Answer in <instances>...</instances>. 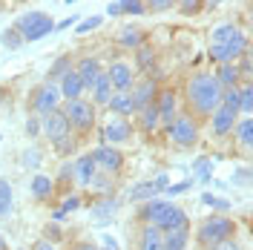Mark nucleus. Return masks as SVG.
I'll return each instance as SVG.
<instances>
[{
  "label": "nucleus",
  "mask_w": 253,
  "mask_h": 250,
  "mask_svg": "<svg viewBox=\"0 0 253 250\" xmlns=\"http://www.w3.org/2000/svg\"><path fill=\"white\" fill-rule=\"evenodd\" d=\"M92 164L98 167L101 172H118L121 170V164H124V158H121V153L115 150V147H98L92 153Z\"/></svg>",
  "instance_id": "10"
},
{
  "label": "nucleus",
  "mask_w": 253,
  "mask_h": 250,
  "mask_svg": "<svg viewBox=\"0 0 253 250\" xmlns=\"http://www.w3.org/2000/svg\"><path fill=\"white\" fill-rule=\"evenodd\" d=\"M144 3H138V0H118V3H110L107 6V15H124V12H129V15H141Z\"/></svg>",
  "instance_id": "22"
},
{
  "label": "nucleus",
  "mask_w": 253,
  "mask_h": 250,
  "mask_svg": "<svg viewBox=\"0 0 253 250\" xmlns=\"http://www.w3.org/2000/svg\"><path fill=\"white\" fill-rule=\"evenodd\" d=\"M43 135L49 141H63L69 135V121H66L63 110H55L49 115H43Z\"/></svg>",
  "instance_id": "9"
},
{
  "label": "nucleus",
  "mask_w": 253,
  "mask_h": 250,
  "mask_svg": "<svg viewBox=\"0 0 253 250\" xmlns=\"http://www.w3.org/2000/svg\"><path fill=\"white\" fill-rule=\"evenodd\" d=\"M213 250H239V245L233 239H227V242H219V245H213Z\"/></svg>",
  "instance_id": "35"
},
{
  "label": "nucleus",
  "mask_w": 253,
  "mask_h": 250,
  "mask_svg": "<svg viewBox=\"0 0 253 250\" xmlns=\"http://www.w3.org/2000/svg\"><path fill=\"white\" fill-rule=\"evenodd\" d=\"M205 204H213V207H227V202H219V199H213L210 193L205 196Z\"/></svg>",
  "instance_id": "39"
},
{
  "label": "nucleus",
  "mask_w": 253,
  "mask_h": 250,
  "mask_svg": "<svg viewBox=\"0 0 253 250\" xmlns=\"http://www.w3.org/2000/svg\"><path fill=\"white\" fill-rule=\"evenodd\" d=\"M12 204H15L12 187H9V181H3V178H0V219H3V216H9Z\"/></svg>",
  "instance_id": "26"
},
{
  "label": "nucleus",
  "mask_w": 253,
  "mask_h": 250,
  "mask_svg": "<svg viewBox=\"0 0 253 250\" xmlns=\"http://www.w3.org/2000/svg\"><path fill=\"white\" fill-rule=\"evenodd\" d=\"M150 9H158V12H164V9H170V3H167V0H164V3H161V0H156V3H150Z\"/></svg>",
  "instance_id": "41"
},
{
  "label": "nucleus",
  "mask_w": 253,
  "mask_h": 250,
  "mask_svg": "<svg viewBox=\"0 0 253 250\" xmlns=\"http://www.w3.org/2000/svg\"><path fill=\"white\" fill-rule=\"evenodd\" d=\"M72 26V17H66V20H61V23H55V29H69Z\"/></svg>",
  "instance_id": "42"
},
{
  "label": "nucleus",
  "mask_w": 253,
  "mask_h": 250,
  "mask_svg": "<svg viewBox=\"0 0 253 250\" xmlns=\"http://www.w3.org/2000/svg\"><path fill=\"white\" fill-rule=\"evenodd\" d=\"M216 81H219L221 89H236V83H239V69H236V63H221L219 72H216Z\"/></svg>",
  "instance_id": "18"
},
{
  "label": "nucleus",
  "mask_w": 253,
  "mask_h": 250,
  "mask_svg": "<svg viewBox=\"0 0 253 250\" xmlns=\"http://www.w3.org/2000/svg\"><path fill=\"white\" fill-rule=\"evenodd\" d=\"M104 135H107L110 144H121V141H126L132 135V126L126 124V118H112L110 124L104 126Z\"/></svg>",
  "instance_id": "14"
},
{
  "label": "nucleus",
  "mask_w": 253,
  "mask_h": 250,
  "mask_svg": "<svg viewBox=\"0 0 253 250\" xmlns=\"http://www.w3.org/2000/svg\"><path fill=\"white\" fill-rule=\"evenodd\" d=\"M184 248H187V227H178V230H167L164 233L161 250H184Z\"/></svg>",
  "instance_id": "20"
},
{
  "label": "nucleus",
  "mask_w": 253,
  "mask_h": 250,
  "mask_svg": "<svg viewBox=\"0 0 253 250\" xmlns=\"http://www.w3.org/2000/svg\"><path fill=\"white\" fill-rule=\"evenodd\" d=\"M58 104H61V89H58V83H52V81H46L43 86H38L35 95H32V110L38 112V115L55 112Z\"/></svg>",
  "instance_id": "7"
},
{
  "label": "nucleus",
  "mask_w": 253,
  "mask_h": 250,
  "mask_svg": "<svg viewBox=\"0 0 253 250\" xmlns=\"http://www.w3.org/2000/svg\"><path fill=\"white\" fill-rule=\"evenodd\" d=\"M239 92V112H248L251 115V110H253V89H251V83L245 81L242 83V89H236Z\"/></svg>",
  "instance_id": "27"
},
{
  "label": "nucleus",
  "mask_w": 253,
  "mask_h": 250,
  "mask_svg": "<svg viewBox=\"0 0 253 250\" xmlns=\"http://www.w3.org/2000/svg\"><path fill=\"white\" fill-rule=\"evenodd\" d=\"M161 245H164V233L153 224H147L138 239V250H161Z\"/></svg>",
  "instance_id": "17"
},
{
  "label": "nucleus",
  "mask_w": 253,
  "mask_h": 250,
  "mask_svg": "<svg viewBox=\"0 0 253 250\" xmlns=\"http://www.w3.org/2000/svg\"><path fill=\"white\" fill-rule=\"evenodd\" d=\"M63 115H66L69 126H75V129H81V132H86V129L95 124V107L89 104V101H81V98L78 101H66Z\"/></svg>",
  "instance_id": "6"
},
{
  "label": "nucleus",
  "mask_w": 253,
  "mask_h": 250,
  "mask_svg": "<svg viewBox=\"0 0 253 250\" xmlns=\"http://www.w3.org/2000/svg\"><path fill=\"white\" fill-rule=\"evenodd\" d=\"M52 187H55V181L49 175H35L32 178V196L35 199H49L52 196Z\"/></svg>",
  "instance_id": "23"
},
{
  "label": "nucleus",
  "mask_w": 253,
  "mask_h": 250,
  "mask_svg": "<svg viewBox=\"0 0 253 250\" xmlns=\"http://www.w3.org/2000/svg\"><path fill=\"white\" fill-rule=\"evenodd\" d=\"M0 250H6V239H3V233H0Z\"/></svg>",
  "instance_id": "45"
},
{
  "label": "nucleus",
  "mask_w": 253,
  "mask_h": 250,
  "mask_svg": "<svg viewBox=\"0 0 253 250\" xmlns=\"http://www.w3.org/2000/svg\"><path fill=\"white\" fill-rule=\"evenodd\" d=\"M115 207H118V202H112V199H107V202H98L92 207V216L98 221H107V219H110V213H115Z\"/></svg>",
  "instance_id": "28"
},
{
  "label": "nucleus",
  "mask_w": 253,
  "mask_h": 250,
  "mask_svg": "<svg viewBox=\"0 0 253 250\" xmlns=\"http://www.w3.org/2000/svg\"><path fill=\"white\" fill-rule=\"evenodd\" d=\"M55 29V20L46 15V12H26V15L17 20V35L20 41H41L46 38L49 32Z\"/></svg>",
  "instance_id": "4"
},
{
  "label": "nucleus",
  "mask_w": 253,
  "mask_h": 250,
  "mask_svg": "<svg viewBox=\"0 0 253 250\" xmlns=\"http://www.w3.org/2000/svg\"><path fill=\"white\" fill-rule=\"evenodd\" d=\"M221 95H224V89L219 86L216 75H210V72H199L187 81V98L199 115H213L221 104Z\"/></svg>",
  "instance_id": "1"
},
{
  "label": "nucleus",
  "mask_w": 253,
  "mask_h": 250,
  "mask_svg": "<svg viewBox=\"0 0 253 250\" xmlns=\"http://www.w3.org/2000/svg\"><path fill=\"white\" fill-rule=\"evenodd\" d=\"M78 207H81V199H78V196H69V199L63 202L61 210H55V216H52V219H55V221H63V219H66V213H72V210H78Z\"/></svg>",
  "instance_id": "30"
},
{
  "label": "nucleus",
  "mask_w": 253,
  "mask_h": 250,
  "mask_svg": "<svg viewBox=\"0 0 253 250\" xmlns=\"http://www.w3.org/2000/svg\"><path fill=\"white\" fill-rule=\"evenodd\" d=\"M92 95H95V101H98V104H107V101L112 98V86H110V81H107L104 72H101L98 81L92 83Z\"/></svg>",
  "instance_id": "24"
},
{
  "label": "nucleus",
  "mask_w": 253,
  "mask_h": 250,
  "mask_svg": "<svg viewBox=\"0 0 253 250\" xmlns=\"http://www.w3.org/2000/svg\"><path fill=\"white\" fill-rule=\"evenodd\" d=\"M167 132H170L173 144H178V147H190V144H196V138H199V126H196V121L190 115L173 118V124L167 126Z\"/></svg>",
  "instance_id": "8"
},
{
  "label": "nucleus",
  "mask_w": 253,
  "mask_h": 250,
  "mask_svg": "<svg viewBox=\"0 0 253 250\" xmlns=\"http://www.w3.org/2000/svg\"><path fill=\"white\" fill-rule=\"evenodd\" d=\"M98 26H101V17L95 15V17H86V20H81L78 23V35H86V32H92V29H98Z\"/></svg>",
  "instance_id": "33"
},
{
  "label": "nucleus",
  "mask_w": 253,
  "mask_h": 250,
  "mask_svg": "<svg viewBox=\"0 0 253 250\" xmlns=\"http://www.w3.org/2000/svg\"><path fill=\"white\" fill-rule=\"evenodd\" d=\"M199 6H202V3H196V0H184V3H181V12H184V15H187V12H199Z\"/></svg>",
  "instance_id": "36"
},
{
  "label": "nucleus",
  "mask_w": 253,
  "mask_h": 250,
  "mask_svg": "<svg viewBox=\"0 0 253 250\" xmlns=\"http://www.w3.org/2000/svg\"><path fill=\"white\" fill-rule=\"evenodd\" d=\"M129 98H132V107H135V110H147L150 104H156V81L144 78Z\"/></svg>",
  "instance_id": "12"
},
{
  "label": "nucleus",
  "mask_w": 253,
  "mask_h": 250,
  "mask_svg": "<svg viewBox=\"0 0 253 250\" xmlns=\"http://www.w3.org/2000/svg\"><path fill=\"white\" fill-rule=\"evenodd\" d=\"M69 250H98L95 245H75V248H69Z\"/></svg>",
  "instance_id": "44"
},
{
  "label": "nucleus",
  "mask_w": 253,
  "mask_h": 250,
  "mask_svg": "<svg viewBox=\"0 0 253 250\" xmlns=\"http://www.w3.org/2000/svg\"><path fill=\"white\" fill-rule=\"evenodd\" d=\"M156 110H158V121H164V124L170 126L175 118V92L173 89H164V92L156 98Z\"/></svg>",
  "instance_id": "13"
},
{
  "label": "nucleus",
  "mask_w": 253,
  "mask_h": 250,
  "mask_svg": "<svg viewBox=\"0 0 253 250\" xmlns=\"http://www.w3.org/2000/svg\"><path fill=\"white\" fill-rule=\"evenodd\" d=\"M141 219L147 224H153L158 227L161 233H167V230H178V227H184V210L173 202H161V199H153V202H147L141 207Z\"/></svg>",
  "instance_id": "2"
},
{
  "label": "nucleus",
  "mask_w": 253,
  "mask_h": 250,
  "mask_svg": "<svg viewBox=\"0 0 253 250\" xmlns=\"http://www.w3.org/2000/svg\"><path fill=\"white\" fill-rule=\"evenodd\" d=\"M104 248L107 250H118V242H115L112 236H104Z\"/></svg>",
  "instance_id": "40"
},
{
  "label": "nucleus",
  "mask_w": 253,
  "mask_h": 250,
  "mask_svg": "<svg viewBox=\"0 0 253 250\" xmlns=\"http://www.w3.org/2000/svg\"><path fill=\"white\" fill-rule=\"evenodd\" d=\"M150 55H153V52H150V49H144L141 55H138V63H141V66H150V61H153Z\"/></svg>",
  "instance_id": "38"
},
{
  "label": "nucleus",
  "mask_w": 253,
  "mask_h": 250,
  "mask_svg": "<svg viewBox=\"0 0 253 250\" xmlns=\"http://www.w3.org/2000/svg\"><path fill=\"white\" fill-rule=\"evenodd\" d=\"M107 81H110L112 92H126L132 86V69L124 61H115L110 66V72H107Z\"/></svg>",
  "instance_id": "11"
},
{
  "label": "nucleus",
  "mask_w": 253,
  "mask_h": 250,
  "mask_svg": "<svg viewBox=\"0 0 253 250\" xmlns=\"http://www.w3.org/2000/svg\"><path fill=\"white\" fill-rule=\"evenodd\" d=\"M187 187H190V181H181V184H175V187H167V193H170V196H178V193H184Z\"/></svg>",
  "instance_id": "37"
},
{
  "label": "nucleus",
  "mask_w": 253,
  "mask_h": 250,
  "mask_svg": "<svg viewBox=\"0 0 253 250\" xmlns=\"http://www.w3.org/2000/svg\"><path fill=\"white\" fill-rule=\"evenodd\" d=\"M35 250H55V248H52L49 242H38V245H35Z\"/></svg>",
  "instance_id": "43"
},
{
  "label": "nucleus",
  "mask_w": 253,
  "mask_h": 250,
  "mask_svg": "<svg viewBox=\"0 0 253 250\" xmlns=\"http://www.w3.org/2000/svg\"><path fill=\"white\" fill-rule=\"evenodd\" d=\"M78 78H81V83H84V89L89 86L92 89V83L98 81V75H101V63L95 61V58H84V61L78 63Z\"/></svg>",
  "instance_id": "15"
},
{
  "label": "nucleus",
  "mask_w": 253,
  "mask_h": 250,
  "mask_svg": "<svg viewBox=\"0 0 253 250\" xmlns=\"http://www.w3.org/2000/svg\"><path fill=\"white\" fill-rule=\"evenodd\" d=\"M75 178H78V184H92L95 178V164H92V156H84L75 161Z\"/></svg>",
  "instance_id": "19"
},
{
  "label": "nucleus",
  "mask_w": 253,
  "mask_h": 250,
  "mask_svg": "<svg viewBox=\"0 0 253 250\" xmlns=\"http://www.w3.org/2000/svg\"><path fill=\"white\" fill-rule=\"evenodd\" d=\"M233 233H236L233 219H227V216H210L199 227V242L202 245H219V242H227Z\"/></svg>",
  "instance_id": "5"
},
{
  "label": "nucleus",
  "mask_w": 253,
  "mask_h": 250,
  "mask_svg": "<svg viewBox=\"0 0 253 250\" xmlns=\"http://www.w3.org/2000/svg\"><path fill=\"white\" fill-rule=\"evenodd\" d=\"M66 66H69V61H66V58H63V61H58L55 63V69H52V72H49V78H58V75H66V72H69V69H66Z\"/></svg>",
  "instance_id": "34"
},
{
  "label": "nucleus",
  "mask_w": 253,
  "mask_h": 250,
  "mask_svg": "<svg viewBox=\"0 0 253 250\" xmlns=\"http://www.w3.org/2000/svg\"><path fill=\"white\" fill-rule=\"evenodd\" d=\"M107 104L112 107V112H118V118H124V115H129V112H135L129 92H112V98L107 101Z\"/></svg>",
  "instance_id": "21"
},
{
  "label": "nucleus",
  "mask_w": 253,
  "mask_h": 250,
  "mask_svg": "<svg viewBox=\"0 0 253 250\" xmlns=\"http://www.w3.org/2000/svg\"><path fill=\"white\" fill-rule=\"evenodd\" d=\"M141 124H144V129H156V126H158V110H156V104H150L147 110H141Z\"/></svg>",
  "instance_id": "31"
},
{
  "label": "nucleus",
  "mask_w": 253,
  "mask_h": 250,
  "mask_svg": "<svg viewBox=\"0 0 253 250\" xmlns=\"http://www.w3.org/2000/svg\"><path fill=\"white\" fill-rule=\"evenodd\" d=\"M236 135L239 141H242V147H251V132H253V121L251 118H245V121H236Z\"/></svg>",
  "instance_id": "29"
},
{
  "label": "nucleus",
  "mask_w": 253,
  "mask_h": 250,
  "mask_svg": "<svg viewBox=\"0 0 253 250\" xmlns=\"http://www.w3.org/2000/svg\"><path fill=\"white\" fill-rule=\"evenodd\" d=\"M236 118H239V92L236 89H227V92L221 95L219 110L213 112V132H216V135L233 132Z\"/></svg>",
  "instance_id": "3"
},
{
  "label": "nucleus",
  "mask_w": 253,
  "mask_h": 250,
  "mask_svg": "<svg viewBox=\"0 0 253 250\" xmlns=\"http://www.w3.org/2000/svg\"><path fill=\"white\" fill-rule=\"evenodd\" d=\"M121 43H124V46H138V43H141V32L132 29V26H129V29H124V35H121Z\"/></svg>",
  "instance_id": "32"
},
{
  "label": "nucleus",
  "mask_w": 253,
  "mask_h": 250,
  "mask_svg": "<svg viewBox=\"0 0 253 250\" xmlns=\"http://www.w3.org/2000/svg\"><path fill=\"white\" fill-rule=\"evenodd\" d=\"M81 92H84V83H81L78 72H75V69H69V72L61 78V95L66 98V101H78Z\"/></svg>",
  "instance_id": "16"
},
{
  "label": "nucleus",
  "mask_w": 253,
  "mask_h": 250,
  "mask_svg": "<svg viewBox=\"0 0 253 250\" xmlns=\"http://www.w3.org/2000/svg\"><path fill=\"white\" fill-rule=\"evenodd\" d=\"M158 193V187L153 181H147V184H138V187H132L129 193V202H153V196Z\"/></svg>",
  "instance_id": "25"
}]
</instances>
